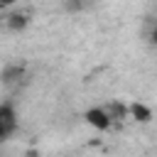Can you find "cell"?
Returning <instances> with one entry per match:
<instances>
[{"mask_svg":"<svg viewBox=\"0 0 157 157\" xmlns=\"http://www.w3.org/2000/svg\"><path fill=\"white\" fill-rule=\"evenodd\" d=\"M132 113H135V115H140V120H147V115H150L142 105H135V108H132Z\"/></svg>","mask_w":157,"mask_h":157,"instance_id":"cell-4","label":"cell"},{"mask_svg":"<svg viewBox=\"0 0 157 157\" xmlns=\"http://www.w3.org/2000/svg\"><path fill=\"white\" fill-rule=\"evenodd\" d=\"M152 42L157 44V27H155V32H152Z\"/></svg>","mask_w":157,"mask_h":157,"instance_id":"cell-5","label":"cell"},{"mask_svg":"<svg viewBox=\"0 0 157 157\" xmlns=\"http://www.w3.org/2000/svg\"><path fill=\"white\" fill-rule=\"evenodd\" d=\"M86 120H88L93 128H101V130H105V128L110 125V118H108V113H105L103 108H91V110L86 113Z\"/></svg>","mask_w":157,"mask_h":157,"instance_id":"cell-2","label":"cell"},{"mask_svg":"<svg viewBox=\"0 0 157 157\" xmlns=\"http://www.w3.org/2000/svg\"><path fill=\"white\" fill-rule=\"evenodd\" d=\"M7 25H10L12 29H17V27H25V25H27V17H25V15H20V12H15V15H10Z\"/></svg>","mask_w":157,"mask_h":157,"instance_id":"cell-3","label":"cell"},{"mask_svg":"<svg viewBox=\"0 0 157 157\" xmlns=\"http://www.w3.org/2000/svg\"><path fill=\"white\" fill-rule=\"evenodd\" d=\"M15 128H17L15 108L10 103H2L0 105V140H10V135L15 132Z\"/></svg>","mask_w":157,"mask_h":157,"instance_id":"cell-1","label":"cell"}]
</instances>
